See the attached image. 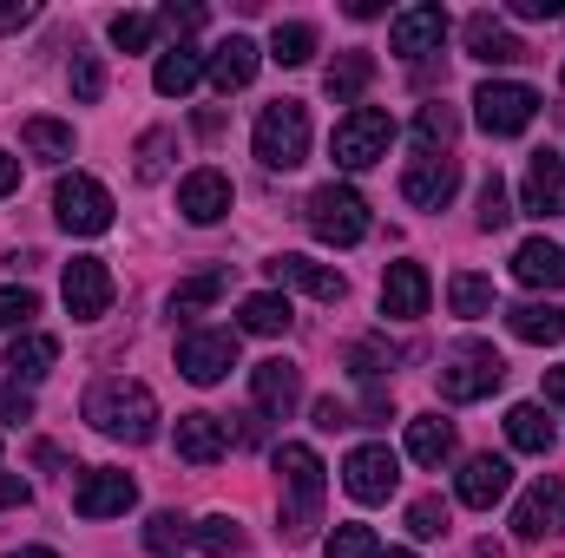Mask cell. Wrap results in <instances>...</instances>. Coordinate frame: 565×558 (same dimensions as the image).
I'll return each instance as SVG.
<instances>
[{"label": "cell", "mask_w": 565, "mask_h": 558, "mask_svg": "<svg viewBox=\"0 0 565 558\" xmlns=\"http://www.w3.org/2000/svg\"><path fill=\"white\" fill-rule=\"evenodd\" d=\"M86 420H93L106 440L145 447V440L158 433V401H151V388H145V382H126V375H113V382H99V388L86 395Z\"/></svg>", "instance_id": "1"}, {"label": "cell", "mask_w": 565, "mask_h": 558, "mask_svg": "<svg viewBox=\"0 0 565 558\" xmlns=\"http://www.w3.org/2000/svg\"><path fill=\"white\" fill-rule=\"evenodd\" d=\"M507 382V355L493 342H454L440 355V395L447 401H487Z\"/></svg>", "instance_id": "2"}, {"label": "cell", "mask_w": 565, "mask_h": 558, "mask_svg": "<svg viewBox=\"0 0 565 558\" xmlns=\"http://www.w3.org/2000/svg\"><path fill=\"white\" fill-rule=\"evenodd\" d=\"M257 158L270 164V171H296L302 158H309V106L302 99H270L264 112H257Z\"/></svg>", "instance_id": "3"}, {"label": "cell", "mask_w": 565, "mask_h": 558, "mask_svg": "<svg viewBox=\"0 0 565 558\" xmlns=\"http://www.w3.org/2000/svg\"><path fill=\"white\" fill-rule=\"evenodd\" d=\"M277 473H282V486H289L282 533H289V539H302V533H309V519H316V506H322V460H316V447L282 440V447H277Z\"/></svg>", "instance_id": "4"}, {"label": "cell", "mask_w": 565, "mask_h": 558, "mask_svg": "<svg viewBox=\"0 0 565 558\" xmlns=\"http://www.w3.org/2000/svg\"><path fill=\"white\" fill-rule=\"evenodd\" d=\"M309 230H316L322 244H335V250H355V244L369 237V197H362L355 184H322V191L309 197Z\"/></svg>", "instance_id": "5"}, {"label": "cell", "mask_w": 565, "mask_h": 558, "mask_svg": "<svg viewBox=\"0 0 565 558\" xmlns=\"http://www.w3.org/2000/svg\"><path fill=\"white\" fill-rule=\"evenodd\" d=\"M388 144H395V119H388L382 106H355V112L335 126L329 151H335V164H342V171H369V164H382V158H388Z\"/></svg>", "instance_id": "6"}, {"label": "cell", "mask_w": 565, "mask_h": 558, "mask_svg": "<svg viewBox=\"0 0 565 558\" xmlns=\"http://www.w3.org/2000/svg\"><path fill=\"white\" fill-rule=\"evenodd\" d=\"M533 112H540V93L520 86V79H487V86L473 93V119H480V132H493V139L526 132Z\"/></svg>", "instance_id": "7"}, {"label": "cell", "mask_w": 565, "mask_h": 558, "mask_svg": "<svg viewBox=\"0 0 565 558\" xmlns=\"http://www.w3.org/2000/svg\"><path fill=\"white\" fill-rule=\"evenodd\" d=\"M53 211H60V224H66L73 237L113 230V191H106L99 178H86V171H73V178L53 184Z\"/></svg>", "instance_id": "8"}, {"label": "cell", "mask_w": 565, "mask_h": 558, "mask_svg": "<svg viewBox=\"0 0 565 558\" xmlns=\"http://www.w3.org/2000/svg\"><path fill=\"white\" fill-rule=\"evenodd\" d=\"M178 368H184V382H198V388L224 382V375L237 368V335H231V329H191V335L178 342Z\"/></svg>", "instance_id": "9"}, {"label": "cell", "mask_w": 565, "mask_h": 558, "mask_svg": "<svg viewBox=\"0 0 565 558\" xmlns=\"http://www.w3.org/2000/svg\"><path fill=\"white\" fill-rule=\"evenodd\" d=\"M60 296H66V315L73 322H99L113 309V270L99 257H73L66 277H60Z\"/></svg>", "instance_id": "10"}, {"label": "cell", "mask_w": 565, "mask_h": 558, "mask_svg": "<svg viewBox=\"0 0 565 558\" xmlns=\"http://www.w3.org/2000/svg\"><path fill=\"white\" fill-rule=\"evenodd\" d=\"M395 480H402V460H395L388 447H355V453L342 460V486H349V500H362V506H382V500L395 493Z\"/></svg>", "instance_id": "11"}, {"label": "cell", "mask_w": 565, "mask_h": 558, "mask_svg": "<svg viewBox=\"0 0 565 558\" xmlns=\"http://www.w3.org/2000/svg\"><path fill=\"white\" fill-rule=\"evenodd\" d=\"M132 500H139L132 473H113V466H93V473L73 486V513H79V519H119V513H132Z\"/></svg>", "instance_id": "12"}, {"label": "cell", "mask_w": 565, "mask_h": 558, "mask_svg": "<svg viewBox=\"0 0 565 558\" xmlns=\"http://www.w3.org/2000/svg\"><path fill=\"white\" fill-rule=\"evenodd\" d=\"M440 40H447V7H408V13L388 20V46L402 60H415V66L427 53H440Z\"/></svg>", "instance_id": "13"}, {"label": "cell", "mask_w": 565, "mask_h": 558, "mask_svg": "<svg viewBox=\"0 0 565 558\" xmlns=\"http://www.w3.org/2000/svg\"><path fill=\"white\" fill-rule=\"evenodd\" d=\"M454 191H460V164H454V158H415V164L402 171V197H408L415 211H447Z\"/></svg>", "instance_id": "14"}, {"label": "cell", "mask_w": 565, "mask_h": 558, "mask_svg": "<svg viewBox=\"0 0 565 558\" xmlns=\"http://www.w3.org/2000/svg\"><path fill=\"white\" fill-rule=\"evenodd\" d=\"M513 533L520 539H553L565 533V480H533L526 500L513 506Z\"/></svg>", "instance_id": "15"}, {"label": "cell", "mask_w": 565, "mask_h": 558, "mask_svg": "<svg viewBox=\"0 0 565 558\" xmlns=\"http://www.w3.org/2000/svg\"><path fill=\"white\" fill-rule=\"evenodd\" d=\"M507 486H513V466H507L500 453H473V460L460 466V480H454L460 506H473V513H493V506L507 500Z\"/></svg>", "instance_id": "16"}, {"label": "cell", "mask_w": 565, "mask_h": 558, "mask_svg": "<svg viewBox=\"0 0 565 558\" xmlns=\"http://www.w3.org/2000/svg\"><path fill=\"white\" fill-rule=\"evenodd\" d=\"M250 395H257V408H264V415L270 420H289L296 415V401H302V368H296V362H257V368H250Z\"/></svg>", "instance_id": "17"}, {"label": "cell", "mask_w": 565, "mask_h": 558, "mask_svg": "<svg viewBox=\"0 0 565 558\" xmlns=\"http://www.w3.org/2000/svg\"><path fill=\"white\" fill-rule=\"evenodd\" d=\"M231 197H237V191H231V178H224V171H211V164H204V171H191V178L178 184V211H184L191 224H217V217L231 211Z\"/></svg>", "instance_id": "18"}, {"label": "cell", "mask_w": 565, "mask_h": 558, "mask_svg": "<svg viewBox=\"0 0 565 558\" xmlns=\"http://www.w3.org/2000/svg\"><path fill=\"white\" fill-rule=\"evenodd\" d=\"M427 296H434V282H427L422 264H388V277H382V315L415 322V315H427Z\"/></svg>", "instance_id": "19"}, {"label": "cell", "mask_w": 565, "mask_h": 558, "mask_svg": "<svg viewBox=\"0 0 565 558\" xmlns=\"http://www.w3.org/2000/svg\"><path fill=\"white\" fill-rule=\"evenodd\" d=\"M526 211L533 217H565V158L559 151H533L526 158Z\"/></svg>", "instance_id": "20"}, {"label": "cell", "mask_w": 565, "mask_h": 558, "mask_svg": "<svg viewBox=\"0 0 565 558\" xmlns=\"http://www.w3.org/2000/svg\"><path fill=\"white\" fill-rule=\"evenodd\" d=\"M204 73H211V86H217V93H244V86L257 79V40H244V33L217 40V53L204 60Z\"/></svg>", "instance_id": "21"}, {"label": "cell", "mask_w": 565, "mask_h": 558, "mask_svg": "<svg viewBox=\"0 0 565 558\" xmlns=\"http://www.w3.org/2000/svg\"><path fill=\"white\" fill-rule=\"evenodd\" d=\"M171 440H178V460H191V466H217L231 433H224V420L217 415L198 408V415H178V433H171Z\"/></svg>", "instance_id": "22"}, {"label": "cell", "mask_w": 565, "mask_h": 558, "mask_svg": "<svg viewBox=\"0 0 565 558\" xmlns=\"http://www.w3.org/2000/svg\"><path fill=\"white\" fill-rule=\"evenodd\" d=\"M270 277H277L282 289L316 296V302H342V296H349V282L335 277V270H322V264H309V257H270Z\"/></svg>", "instance_id": "23"}, {"label": "cell", "mask_w": 565, "mask_h": 558, "mask_svg": "<svg viewBox=\"0 0 565 558\" xmlns=\"http://www.w3.org/2000/svg\"><path fill=\"white\" fill-rule=\"evenodd\" d=\"M513 277L526 282V289H565V250L546 244V237L520 244V250H513Z\"/></svg>", "instance_id": "24"}, {"label": "cell", "mask_w": 565, "mask_h": 558, "mask_svg": "<svg viewBox=\"0 0 565 558\" xmlns=\"http://www.w3.org/2000/svg\"><path fill=\"white\" fill-rule=\"evenodd\" d=\"M507 329L533 348H553V342H565V309L559 302H520V309H507Z\"/></svg>", "instance_id": "25"}, {"label": "cell", "mask_w": 565, "mask_h": 558, "mask_svg": "<svg viewBox=\"0 0 565 558\" xmlns=\"http://www.w3.org/2000/svg\"><path fill=\"white\" fill-rule=\"evenodd\" d=\"M467 53L487 60V66H513V60H526V46H520L493 13H473V20H467Z\"/></svg>", "instance_id": "26"}, {"label": "cell", "mask_w": 565, "mask_h": 558, "mask_svg": "<svg viewBox=\"0 0 565 558\" xmlns=\"http://www.w3.org/2000/svg\"><path fill=\"white\" fill-rule=\"evenodd\" d=\"M198 79H204V60H198L191 46H171V53H158V66H151V86H158L164 99H184Z\"/></svg>", "instance_id": "27"}, {"label": "cell", "mask_w": 565, "mask_h": 558, "mask_svg": "<svg viewBox=\"0 0 565 558\" xmlns=\"http://www.w3.org/2000/svg\"><path fill=\"white\" fill-rule=\"evenodd\" d=\"M447 453H454V420H440V415H415L408 420V460L440 466Z\"/></svg>", "instance_id": "28"}, {"label": "cell", "mask_w": 565, "mask_h": 558, "mask_svg": "<svg viewBox=\"0 0 565 558\" xmlns=\"http://www.w3.org/2000/svg\"><path fill=\"white\" fill-rule=\"evenodd\" d=\"M369 79H375V60H369V53H342V60L322 73V93H329L335 106H355Z\"/></svg>", "instance_id": "29"}, {"label": "cell", "mask_w": 565, "mask_h": 558, "mask_svg": "<svg viewBox=\"0 0 565 558\" xmlns=\"http://www.w3.org/2000/svg\"><path fill=\"white\" fill-rule=\"evenodd\" d=\"M507 440L520 447V453H553V420L540 401H520V408H507Z\"/></svg>", "instance_id": "30"}, {"label": "cell", "mask_w": 565, "mask_h": 558, "mask_svg": "<svg viewBox=\"0 0 565 558\" xmlns=\"http://www.w3.org/2000/svg\"><path fill=\"white\" fill-rule=\"evenodd\" d=\"M53 362H60V342H53V335H13V348H7L13 382H40Z\"/></svg>", "instance_id": "31"}, {"label": "cell", "mask_w": 565, "mask_h": 558, "mask_svg": "<svg viewBox=\"0 0 565 558\" xmlns=\"http://www.w3.org/2000/svg\"><path fill=\"white\" fill-rule=\"evenodd\" d=\"M20 139H26V151H33L40 164H66V158H73V126H60V119H26Z\"/></svg>", "instance_id": "32"}, {"label": "cell", "mask_w": 565, "mask_h": 558, "mask_svg": "<svg viewBox=\"0 0 565 558\" xmlns=\"http://www.w3.org/2000/svg\"><path fill=\"white\" fill-rule=\"evenodd\" d=\"M224 289H231V270H224V264L204 270V277H191V282H178V289H171V315H198V309H211Z\"/></svg>", "instance_id": "33"}, {"label": "cell", "mask_w": 565, "mask_h": 558, "mask_svg": "<svg viewBox=\"0 0 565 558\" xmlns=\"http://www.w3.org/2000/svg\"><path fill=\"white\" fill-rule=\"evenodd\" d=\"M191 546L211 552V558H231V552H244V526H237L231 513H211V519L191 526Z\"/></svg>", "instance_id": "34"}, {"label": "cell", "mask_w": 565, "mask_h": 558, "mask_svg": "<svg viewBox=\"0 0 565 558\" xmlns=\"http://www.w3.org/2000/svg\"><path fill=\"white\" fill-rule=\"evenodd\" d=\"M454 132H460V112L454 106H422V119H415V144H422V158H434V151H447L454 144Z\"/></svg>", "instance_id": "35"}, {"label": "cell", "mask_w": 565, "mask_h": 558, "mask_svg": "<svg viewBox=\"0 0 565 558\" xmlns=\"http://www.w3.org/2000/svg\"><path fill=\"white\" fill-rule=\"evenodd\" d=\"M237 315H244V329H250V335H282V329L296 322V315H289V302L270 296V289H264V296H244V309H237Z\"/></svg>", "instance_id": "36"}, {"label": "cell", "mask_w": 565, "mask_h": 558, "mask_svg": "<svg viewBox=\"0 0 565 558\" xmlns=\"http://www.w3.org/2000/svg\"><path fill=\"white\" fill-rule=\"evenodd\" d=\"M309 53H316V26H302V20H277V33H270V60H277V66H309Z\"/></svg>", "instance_id": "37"}, {"label": "cell", "mask_w": 565, "mask_h": 558, "mask_svg": "<svg viewBox=\"0 0 565 558\" xmlns=\"http://www.w3.org/2000/svg\"><path fill=\"white\" fill-rule=\"evenodd\" d=\"M447 309H454V315H467V322H473V315H487V309H493V282L473 277V270H460V277L447 282Z\"/></svg>", "instance_id": "38"}, {"label": "cell", "mask_w": 565, "mask_h": 558, "mask_svg": "<svg viewBox=\"0 0 565 558\" xmlns=\"http://www.w3.org/2000/svg\"><path fill=\"white\" fill-rule=\"evenodd\" d=\"M66 79H73V99H79V106H99V99H106V66H99V53H73V73H66Z\"/></svg>", "instance_id": "39"}, {"label": "cell", "mask_w": 565, "mask_h": 558, "mask_svg": "<svg viewBox=\"0 0 565 558\" xmlns=\"http://www.w3.org/2000/svg\"><path fill=\"white\" fill-rule=\"evenodd\" d=\"M507 224H513L507 178H500V171H487V184H480V230H507Z\"/></svg>", "instance_id": "40"}, {"label": "cell", "mask_w": 565, "mask_h": 558, "mask_svg": "<svg viewBox=\"0 0 565 558\" xmlns=\"http://www.w3.org/2000/svg\"><path fill=\"white\" fill-rule=\"evenodd\" d=\"M388 362H395V348H382L375 335H369V342H349V375H355V382H382Z\"/></svg>", "instance_id": "41"}, {"label": "cell", "mask_w": 565, "mask_h": 558, "mask_svg": "<svg viewBox=\"0 0 565 558\" xmlns=\"http://www.w3.org/2000/svg\"><path fill=\"white\" fill-rule=\"evenodd\" d=\"M33 315H40V296H33V289H20V282H13V289H0V335L26 329Z\"/></svg>", "instance_id": "42"}, {"label": "cell", "mask_w": 565, "mask_h": 558, "mask_svg": "<svg viewBox=\"0 0 565 558\" xmlns=\"http://www.w3.org/2000/svg\"><path fill=\"white\" fill-rule=\"evenodd\" d=\"M151 33H158V20H151V13H113V46L145 53V46H151Z\"/></svg>", "instance_id": "43"}, {"label": "cell", "mask_w": 565, "mask_h": 558, "mask_svg": "<svg viewBox=\"0 0 565 558\" xmlns=\"http://www.w3.org/2000/svg\"><path fill=\"white\" fill-rule=\"evenodd\" d=\"M408 533H415V539H440V533H447V500H434V493L415 500V506H408Z\"/></svg>", "instance_id": "44"}, {"label": "cell", "mask_w": 565, "mask_h": 558, "mask_svg": "<svg viewBox=\"0 0 565 558\" xmlns=\"http://www.w3.org/2000/svg\"><path fill=\"white\" fill-rule=\"evenodd\" d=\"M329 558H375V533L369 526H335L329 533Z\"/></svg>", "instance_id": "45"}, {"label": "cell", "mask_w": 565, "mask_h": 558, "mask_svg": "<svg viewBox=\"0 0 565 558\" xmlns=\"http://www.w3.org/2000/svg\"><path fill=\"white\" fill-rule=\"evenodd\" d=\"M145 539H151V546H158V552H171V546H191V526H184V519H178V513H158V519H151V533H145Z\"/></svg>", "instance_id": "46"}, {"label": "cell", "mask_w": 565, "mask_h": 558, "mask_svg": "<svg viewBox=\"0 0 565 558\" xmlns=\"http://www.w3.org/2000/svg\"><path fill=\"white\" fill-rule=\"evenodd\" d=\"M164 151H171V132H145V144H139V178L145 184L164 171Z\"/></svg>", "instance_id": "47"}, {"label": "cell", "mask_w": 565, "mask_h": 558, "mask_svg": "<svg viewBox=\"0 0 565 558\" xmlns=\"http://www.w3.org/2000/svg\"><path fill=\"white\" fill-rule=\"evenodd\" d=\"M158 26H171V33L184 40V33H198V26H204V7H178V0H171V7L158 13Z\"/></svg>", "instance_id": "48"}, {"label": "cell", "mask_w": 565, "mask_h": 558, "mask_svg": "<svg viewBox=\"0 0 565 558\" xmlns=\"http://www.w3.org/2000/svg\"><path fill=\"white\" fill-rule=\"evenodd\" d=\"M316 427H322V433H335V427H355V415L329 395V401H316Z\"/></svg>", "instance_id": "49"}, {"label": "cell", "mask_w": 565, "mask_h": 558, "mask_svg": "<svg viewBox=\"0 0 565 558\" xmlns=\"http://www.w3.org/2000/svg\"><path fill=\"white\" fill-rule=\"evenodd\" d=\"M26 415H33V395H26V388L13 382V388L0 395V420H26Z\"/></svg>", "instance_id": "50"}, {"label": "cell", "mask_w": 565, "mask_h": 558, "mask_svg": "<svg viewBox=\"0 0 565 558\" xmlns=\"http://www.w3.org/2000/svg\"><path fill=\"white\" fill-rule=\"evenodd\" d=\"M26 20H33V0H0V33H13Z\"/></svg>", "instance_id": "51"}, {"label": "cell", "mask_w": 565, "mask_h": 558, "mask_svg": "<svg viewBox=\"0 0 565 558\" xmlns=\"http://www.w3.org/2000/svg\"><path fill=\"white\" fill-rule=\"evenodd\" d=\"M520 20H559V0H513Z\"/></svg>", "instance_id": "52"}, {"label": "cell", "mask_w": 565, "mask_h": 558, "mask_svg": "<svg viewBox=\"0 0 565 558\" xmlns=\"http://www.w3.org/2000/svg\"><path fill=\"white\" fill-rule=\"evenodd\" d=\"M0 506H26V480L20 473H0Z\"/></svg>", "instance_id": "53"}, {"label": "cell", "mask_w": 565, "mask_h": 558, "mask_svg": "<svg viewBox=\"0 0 565 558\" xmlns=\"http://www.w3.org/2000/svg\"><path fill=\"white\" fill-rule=\"evenodd\" d=\"M7 191H20V158L0 151V197H7Z\"/></svg>", "instance_id": "54"}, {"label": "cell", "mask_w": 565, "mask_h": 558, "mask_svg": "<svg viewBox=\"0 0 565 558\" xmlns=\"http://www.w3.org/2000/svg\"><path fill=\"white\" fill-rule=\"evenodd\" d=\"M546 401L565 415V368H546Z\"/></svg>", "instance_id": "55"}, {"label": "cell", "mask_w": 565, "mask_h": 558, "mask_svg": "<svg viewBox=\"0 0 565 558\" xmlns=\"http://www.w3.org/2000/svg\"><path fill=\"white\" fill-rule=\"evenodd\" d=\"M264 440V427H257V415H237V447H257Z\"/></svg>", "instance_id": "56"}, {"label": "cell", "mask_w": 565, "mask_h": 558, "mask_svg": "<svg viewBox=\"0 0 565 558\" xmlns=\"http://www.w3.org/2000/svg\"><path fill=\"white\" fill-rule=\"evenodd\" d=\"M13 558H60V552H40V546H33V552H13Z\"/></svg>", "instance_id": "57"}, {"label": "cell", "mask_w": 565, "mask_h": 558, "mask_svg": "<svg viewBox=\"0 0 565 558\" xmlns=\"http://www.w3.org/2000/svg\"><path fill=\"white\" fill-rule=\"evenodd\" d=\"M375 558H415V552H375Z\"/></svg>", "instance_id": "58"}, {"label": "cell", "mask_w": 565, "mask_h": 558, "mask_svg": "<svg viewBox=\"0 0 565 558\" xmlns=\"http://www.w3.org/2000/svg\"><path fill=\"white\" fill-rule=\"evenodd\" d=\"M559 79H565V66H559Z\"/></svg>", "instance_id": "59"}]
</instances>
